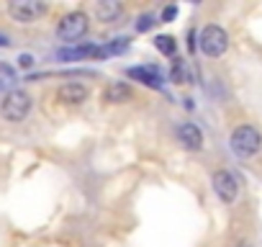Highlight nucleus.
<instances>
[{
  "instance_id": "7",
  "label": "nucleus",
  "mask_w": 262,
  "mask_h": 247,
  "mask_svg": "<svg viewBox=\"0 0 262 247\" xmlns=\"http://www.w3.org/2000/svg\"><path fill=\"white\" fill-rule=\"evenodd\" d=\"M126 75H128L131 80H137V83H142V85L152 88V90H160V88L165 85V80H162V70H160L157 65H139V67H128V70H126Z\"/></svg>"
},
{
  "instance_id": "9",
  "label": "nucleus",
  "mask_w": 262,
  "mask_h": 247,
  "mask_svg": "<svg viewBox=\"0 0 262 247\" xmlns=\"http://www.w3.org/2000/svg\"><path fill=\"white\" fill-rule=\"evenodd\" d=\"M88 95H90V90L85 83H64L57 88V100L64 106H80L88 100Z\"/></svg>"
},
{
  "instance_id": "10",
  "label": "nucleus",
  "mask_w": 262,
  "mask_h": 247,
  "mask_svg": "<svg viewBox=\"0 0 262 247\" xmlns=\"http://www.w3.org/2000/svg\"><path fill=\"white\" fill-rule=\"evenodd\" d=\"M93 13L100 24H116L123 16V6L118 0H100V3L93 6Z\"/></svg>"
},
{
  "instance_id": "5",
  "label": "nucleus",
  "mask_w": 262,
  "mask_h": 247,
  "mask_svg": "<svg viewBox=\"0 0 262 247\" xmlns=\"http://www.w3.org/2000/svg\"><path fill=\"white\" fill-rule=\"evenodd\" d=\"M47 11H49V6L47 3H39V0H13V3H8V13L18 24H34Z\"/></svg>"
},
{
  "instance_id": "1",
  "label": "nucleus",
  "mask_w": 262,
  "mask_h": 247,
  "mask_svg": "<svg viewBox=\"0 0 262 247\" xmlns=\"http://www.w3.org/2000/svg\"><path fill=\"white\" fill-rule=\"evenodd\" d=\"M229 147H231V152H234L239 160L254 157V155L262 150V134H259V129L249 127V123H242V127H236V129L231 132Z\"/></svg>"
},
{
  "instance_id": "20",
  "label": "nucleus",
  "mask_w": 262,
  "mask_h": 247,
  "mask_svg": "<svg viewBox=\"0 0 262 247\" xmlns=\"http://www.w3.org/2000/svg\"><path fill=\"white\" fill-rule=\"evenodd\" d=\"M188 49H190V52L198 49V44H195V31H188Z\"/></svg>"
},
{
  "instance_id": "12",
  "label": "nucleus",
  "mask_w": 262,
  "mask_h": 247,
  "mask_svg": "<svg viewBox=\"0 0 262 247\" xmlns=\"http://www.w3.org/2000/svg\"><path fill=\"white\" fill-rule=\"evenodd\" d=\"M131 98H134V90H131L126 83H111V85L105 88V93H103V100L111 103V106L126 103V100H131Z\"/></svg>"
},
{
  "instance_id": "13",
  "label": "nucleus",
  "mask_w": 262,
  "mask_h": 247,
  "mask_svg": "<svg viewBox=\"0 0 262 247\" xmlns=\"http://www.w3.org/2000/svg\"><path fill=\"white\" fill-rule=\"evenodd\" d=\"M16 83H18L16 67H11L8 62H0V90L8 88V93H11V90H16Z\"/></svg>"
},
{
  "instance_id": "18",
  "label": "nucleus",
  "mask_w": 262,
  "mask_h": 247,
  "mask_svg": "<svg viewBox=\"0 0 262 247\" xmlns=\"http://www.w3.org/2000/svg\"><path fill=\"white\" fill-rule=\"evenodd\" d=\"M175 16H178V8H175V6H167V8L162 11V16H160V21H162V24H170V21H172Z\"/></svg>"
},
{
  "instance_id": "6",
  "label": "nucleus",
  "mask_w": 262,
  "mask_h": 247,
  "mask_svg": "<svg viewBox=\"0 0 262 247\" xmlns=\"http://www.w3.org/2000/svg\"><path fill=\"white\" fill-rule=\"evenodd\" d=\"M211 186H213L216 196H219L224 203H234L236 196H239V183H236V178H234L229 170H216L213 178H211Z\"/></svg>"
},
{
  "instance_id": "8",
  "label": "nucleus",
  "mask_w": 262,
  "mask_h": 247,
  "mask_svg": "<svg viewBox=\"0 0 262 247\" xmlns=\"http://www.w3.org/2000/svg\"><path fill=\"white\" fill-rule=\"evenodd\" d=\"M178 142L188 152H201L203 150V132L195 127V123L185 121V123H180V127H178Z\"/></svg>"
},
{
  "instance_id": "21",
  "label": "nucleus",
  "mask_w": 262,
  "mask_h": 247,
  "mask_svg": "<svg viewBox=\"0 0 262 247\" xmlns=\"http://www.w3.org/2000/svg\"><path fill=\"white\" fill-rule=\"evenodd\" d=\"M0 47H11V39L6 34H0Z\"/></svg>"
},
{
  "instance_id": "14",
  "label": "nucleus",
  "mask_w": 262,
  "mask_h": 247,
  "mask_svg": "<svg viewBox=\"0 0 262 247\" xmlns=\"http://www.w3.org/2000/svg\"><path fill=\"white\" fill-rule=\"evenodd\" d=\"M155 49H157L160 54H165V57H172V54L178 52V42H175L172 36L162 34V36H157V39H155Z\"/></svg>"
},
{
  "instance_id": "11",
  "label": "nucleus",
  "mask_w": 262,
  "mask_h": 247,
  "mask_svg": "<svg viewBox=\"0 0 262 247\" xmlns=\"http://www.w3.org/2000/svg\"><path fill=\"white\" fill-rule=\"evenodd\" d=\"M95 44H75V47H62L57 49V59L59 62H82L88 57H95Z\"/></svg>"
},
{
  "instance_id": "19",
  "label": "nucleus",
  "mask_w": 262,
  "mask_h": 247,
  "mask_svg": "<svg viewBox=\"0 0 262 247\" xmlns=\"http://www.w3.org/2000/svg\"><path fill=\"white\" fill-rule=\"evenodd\" d=\"M34 65H36V59H34L31 54H21V57H18V67H21V70H31Z\"/></svg>"
},
{
  "instance_id": "2",
  "label": "nucleus",
  "mask_w": 262,
  "mask_h": 247,
  "mask_svg": "<svg viewBox=\"0 0 262 247\" xmlns=\"http://www.w3.org/2000/svg\"><path fill=\"white\" fill-rule=\"evenodd\" d=\"M88 31H90V18L82 11L64 13L59 18V24H57V39L64 42V44H70V47H75Z\"/></svg>"
},
{
  "instance_id": "3",
  "label": "nucleus",
  "mask_w": 262,
  "mask_h": 247,
  "mask_svg": "<svg viewBox=\"0 0 262 247\" xmlns=\"http://www.w3.org/2000/svg\"><path fill=\"white\" fill-rule=\"evenodd\" d=\"M31 106H34L31 95L26 90H18L16 88V90H11L3 98V103H0V113H3V118L11 121V123H21L31 113Z\"/></svg>"
},
{
  "instance_id": "15",
  "label": "nucleus",
  "mask_w": 262,
  "mask_h": 247,
  "mask_svg": "<svg viewBox=\"0 0 262 247\" xmlns=\"http://www.w3.org/2000/svg\"><path fill=\"white\" fill-rule=\"evenodd\" d=\"M155 24H157V18H155L152 13H144V16H139V18H137L134 29H137L139 34H144V31H149V29H152Z\"/></svg>"
},
{
  "instance_id": "16",
  "label": "nucleus",
  "mask_w": 262,
  "mask_h": 247,
  "mask_svg": "<svg viewBox=\"0 0 262 247\" xmlns=\"http://www.w3.org/2000/svg\"><path fill=\"white\" fill-rule=\"evenodd\" d=\"M126 49H128V39H126V36H121V39H113V42L105 47V52H108V54H123Z\"/></svg>"
},
{
  "instance_id": "4",
  "label": "nucleus",
  "mask_w": 262,
  "mask_h": 247,
  "mask_svg": "<svg viewBox=\"0 0 262 247\" xmlns=\"http://www.w3.org/2000/svg\"><path fill=\"white\" fill-rule=\"evenodd\" d=\"M198 47H201V52L206 57H213V59L221 57V54H226V49H229V34H226V29H221L216 24L203 26V31L198 36Z\"/></svg>"
},
{
  "instance_id": "17",
  "label": "nucleus",
  "mask_w": 262,
  "mask_h": 247,
  "mask_svg": "<svg viewBox=\"0 0 262 247\" xmlns=\"http://www.w3.org/2000/svg\"><path fill=\"white\" fill-rule=\"evenodd\" d=\"M185 80V67H183V59H175L172 65V83H183Z\"/></svg>"
}]
</instances>
